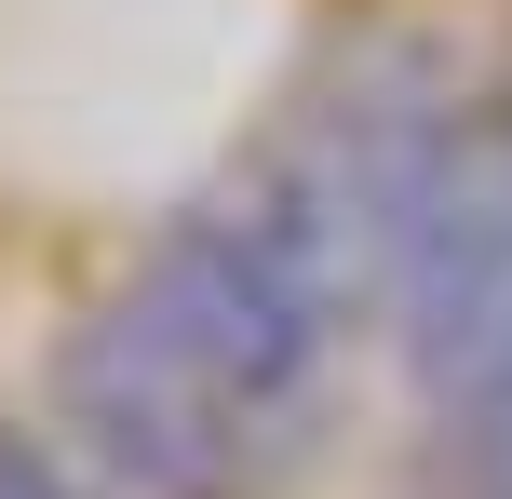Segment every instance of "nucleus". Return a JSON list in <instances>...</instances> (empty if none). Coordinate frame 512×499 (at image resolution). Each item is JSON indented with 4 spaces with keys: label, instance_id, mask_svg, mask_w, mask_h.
<instances>
[{
    "label": "nucleus",
    "instance_id": "39448f33",
    "mask_svg": "<svg viewBox=\"0 0 512 499\" xmlns=\"http://www.w3.org/2000/svg\"><path fill=\"white\" fill-rule=\"evenodd\" d=\"M0 499H108V486L81 473V446H41V432L0 419Z\"/></svg>",
    "mask_w": 512,
    "mask_h": 499
},
{
    "label": "nucleus",
    "instance_id": "20e7f679",
    "mask_svg": "<svg viewBox=\"0 0 512 499\" xmlns=\"http://www.w3.org/2000/svg\"><path fill=\"white\" fill-rule=\"evenodd\" d=\"M391 324H405V365L432 378L445 419L512 378V95L459 108V135H445L432 189H418V216H405Z\"/></svg>",
    "mask_w": 512,
    "mask_h": 499
},
{
    "label": "nucleus",
    "instance_id": "f257e3e1",
    "mask_svg": "<svg viewBox=\"0 0 512 499\" xmlns=\"http://www.w3.org/2000/svg\"><path fill=\"white\" fill-rule=\"evenodd\" d=\"M459 81L432 68L418 41H364L351 68L324 81V95L297 108V122L270 135V149L243 162V216L283 243V257L310 270V284L337 297V311H391V270H405V216L418 189H432L445 135H459Z\"/></svg>",
    "mask_w": 512,
    "mask_h": 499
},
{
    "label": "nucleus",
    "instance_id": "f03ea898",
    "mask_svg": "<svg viewBox=\"0 0 512 499\" xmlns=\"http://www.w3.org/2000/svg\"><path fill=\"white\" fill-rule=\"evenodd\" d=\"M122 297H135V311H149L162 338H176L189 365L243 405L256 432H270L283 459L310 446V419H324V365H337V338H351V311H337V297L243 216V189L176 203V216H162V243L135 257Z\"/></svg>",
    "mask_w": 512,
    "mask_h": 499
},
{
    "label": "nucleus",
    "instance_id": "7ed1b4c3",
    "mask_svg": "<svg viewBox=\"0 0 512 499\" xmlns=\"http://www.w3.org/2000/svg\"><path fill=\"white\" fill-rule=\"evenodd\" d=\"M54 419H68L81 473L108 499H270L283 486V446L135 297H108V311H81L54 338Z\"/></svg>",
    "mask_w": 512,
    "mask_h": 499
}]
</instances>
